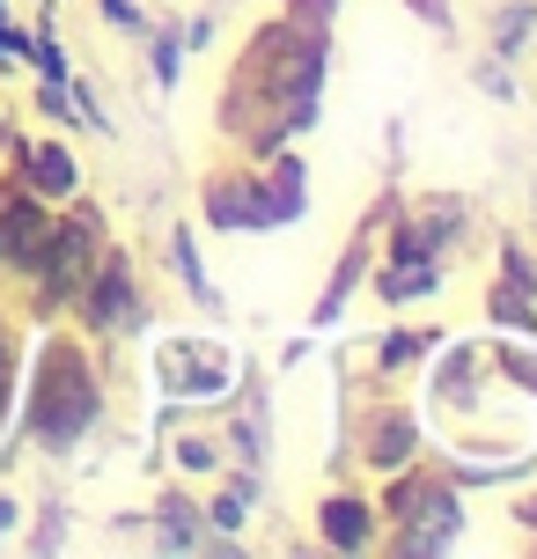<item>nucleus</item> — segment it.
Segmentation results:
<instances>
[{
    "label": "nucleus",
    "instance_id": "obj_1",
    "mask_svg": "<svg viewBox=\"0 0 537 559\" xmlns=\"http://www.w3.org/2000/svg\"><path fill=\"white\" fill-rule=\"evenodd\" d=\"M45 243H52V228H45L37 206H8V214H0V251H8V258H29V265H37Z\"/></svg>",
    "mask_w": 537,
    "mask_h": 559
},
{
    "label": "nucleus",
    "instance_id": "obj_2",
    "mask_svg": "<svg viewBox=\"0 0 537 559\" xmlns=\"http://www.w3.org/2000/svg\"><path fill=\"white\" fill-rule=\"evenodd\" d=\"M88 243H96V236H88V222H67L59 228V258H52V295H67V287H74V280H82V265H88Z\"/></svg>",
    "mask_w": 537,
    "mask_h": 559
},
{
    "label": "nucleus",
    "instance_id": "obj_3",
    "mask_svg": "<svg viewBox=\"0 0 537 559\" xmlns=\"http://www.w3.org/2000/svg\"><path fill=\"white\" fill-rule=\"evenodd\" d=\"M324 531H332V545H361L368 537V515L354 501H332V515H324Z\"/></svg>",
    "mask_w": 537,
    "mask_h": 559
},
{
    "label": "nucleus",
    "instance_id": "obj_4",
    "mask_svg": "<svg viewBox=\"0 0 537 559\" xmlns=\"http://www.w3.org/2000/svg\"><path fill=\"white\" fill-rule=\"evenodd\" d=\"M29 163H37V192H67V185H74V163H67L59 147H37Z\"/></svg>",
    "mask_w": 537,
    "mask_h": 559
},
{
    "label": "nucleus",
    "instance_id": "obj_5",
    "mask_svg": "<svg viewBox=\"0 0 537 559\" xmlns=\"http://www.w3.org/2000/svg\"><path fill=\"white\" fill-rule=\"evenodd\" d=\"M96 317H104V324H111V317H126V280H104V295H96Z\"/></svg>",
    "mask_w": 537,
    "mask_h": 559
},
{
    "label": "nucleus",
    "instance_id": "obj_6",
    "mask_svg": "<svg viewBox=\"0 0 537 559\" xmlns=\"http://www.w3.org/2000/svg\"><path fill=\"white\" fill-rule=\"evenodd\" d=\"M427 287V265H405V273H391V287H383V295H397V302H405V295H420Z\"/></svg>",
    "mask_w": 537,
    "mask_h": 559
},
{
    "label": "nucleus",
    "instance_id": "obj_7",
    "mask_svg": "<svg viewBox=\"0 0 537 559\" xmlns=\"http://www.w3.org/2000/svg\"><path fill=\"white\" fill-rule=\"evenodd\" d=\"M530 523H537V508H530Z\"/></svg>",
    "mask_w": 537,
    "mask_h": 559
}]
</instances>
